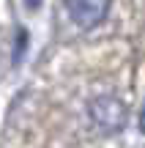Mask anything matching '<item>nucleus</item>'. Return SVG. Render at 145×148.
<instances>
[{"label":"nucleus","mask_w":145,"mask_h":148,"mask_svg":"<svg viewBox=\"0 0 145 148\" xmlns=\"http://www.w3.org/2000/svg\"><path fill=\"white\" fill-rule=\"evenodd\" d=\"M88 115H91V121L107 134L123 132V126L129 123V110H126V104L118 96H110V93H101V96L88 101Z\"/></svg>","instance_id":"nucleus-1"},{"label":"nucleus","mask_w":145,"mask_h":148,"mask_svg":"<svg viewBox=\"0 0 145 148\" xmlns=\"http://www.w3.org/2000/svg\"><path fill=\"white\" fill-rule=\"evenodd\" d=\"M110 3H112V0H66V11H69L74 25L96 27L99 22L107 16Z\"/></svg>","instance_id":"nucleus-2"}]
</instances>
